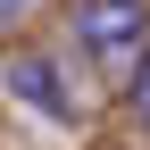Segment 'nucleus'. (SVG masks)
<instances>
[{"mask_svg": "<svg viewBox=\"0 0 150 150\" xmlns=\"http://www.w3.org/2000/svg\"><path fill=\"white\" fill-rule=\"evenodd\" d=\"M75 33H83L92 59L125 67L142 50V33H150V8H142V0H83V8H75Z\"/></svg>", "mask_w": 150, "mask_h": 150, "instance_id": "nucleus-1", "label": "nucleus"}, {"mask_svg": "<svg viewBox=\"0 0 150 150\" xmlns=\"http://www.w3.org/2000/svg\"><path fill=\"white\" fill-rule=\"evenodd\" d=\"M0 75H8V83L25 92L33 108H50V117H59V108H67V92L50 83V67H42V59H8V67H0Z\"/></svg>", "mask_w": 150, "mask_h": 150, "instance_id": "nucleus-2", "label": "nucleus"}, {"mask_svg": "<svg viewBox=\"0 0 150 150\" xmlns=\"http://www.w3.org/2000/svg\"><path fill=\"white\" fill-rule=\"evenodd\" d=\"M134 108H142V125H150V59H142V75H134Z\"/></svg>", "mask_w": 150, "mask_h": 150, "instance_id": "nucleus-3", "label": "nucleus"}, {"mask_svg": "<svg viewBox=\"0 0 150 150\" xmlns=\"http://www.w3.org/2000/svg\"><path fill=\"white\" fill-rule=\"evenodd\" d=\"M17 8H33V0H0V17H17Z\"/></svg>", "mask_w": 150, "mask_h": 150, "instance_id": "nucleus-4", "label": "nucleus"}]
</instances>
